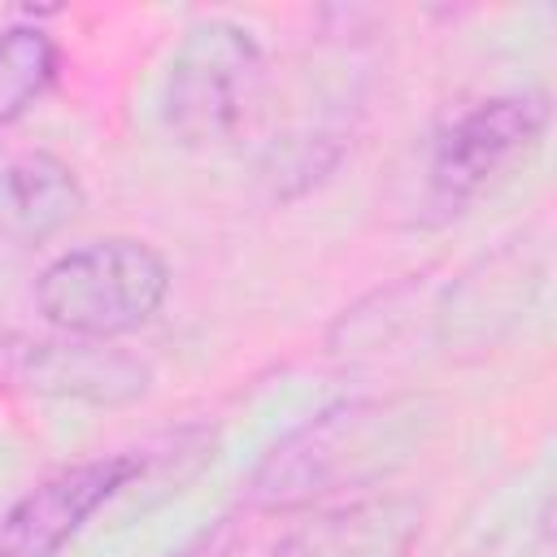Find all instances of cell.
I'll return each mask as SVG.
<instances>
[{
    "instance_id": "6da1fadb",
    "label": "cell",
    "mask_w": 557,
    "mask_h": 557,
    "mask_svg": "<svg viewBox=\"0 0 557 557\" xmlns=\"http://www.w3.org/2000/svg\"><path fill=\"white\" fill-rule=\"evenodd\" d=\"M426 400H339L296 426L248 479V505L287 513L344 487H366L418 453Z\"/></svg>"
},
{
    "instance_id": "277c9868",
    "label": "cell",
    "mask_w": 557,
    "mask_h": 557,
    "mask_svg": "<svg viewBox=\"0 0 557 557\" xmlns=\"http://www.w3.org/2000/svg\"><path fill=\"white\" fill-rule=\"evenodd\" d=\"M548 126V100L540 91H509L466 104L435 131L426 157V191L440 209H461L518 157H527Z\"/></svg>"
},
{
    "instance_id": "8992f818",
    "label": "cell",
    "mask_w": 557,
    "mask_h": 557,
    "mask_svg": "<svg viewBox=\"0 0 557 557\" xmlns=\"http://www.w3.org/2000/svg\"><path fill=\"white\" fill-rule=\"evenodd\" d=\"M422 531V505L400 492L357 496L287 531L265 557H409Z\"/></svg>"
},
{
    "instance_id": "7a4b0ae2",
    "label": "cell",
    "mask_w": 557,
    "mask_h": 557,
    "mask_svg": "<svg viewBox=\"0 0 557 557\" xmlns=\"http://www.w3.org/2000/svg\"><path fill=\"white\" fill-rule=\"evenodd\" d=\"M170 292L165 257L144 239H91L61 252L35 283L39 313L74 339H113L152 322Z\"/></svg>"
},
{
    "instance_id": "9c48e42d",
    "label": "cell",
    "mask_w": 557,
    "mask_h": 557,
    "mask_svg": "<svg viewBox=\"0 0 557 557\" xmlns=\"http://www.w3.org/2000/svg\"><path fill=\"white\" fill-rule=\"evenodd\" d=\"M61 52L48 30L39 26H9L0 30V126H13L30 113L44 91L57 83Z\"/></svg>"
},
{
    "instance_id": "5b68a950",
    "label": "cell",
    "mask_w": 557,
    "mask_h": 557,
    "mask_svg": "<svg viewBox=\"0 0 557 557\" xmlns=\"http://www.w3.org/2000/svg\"><path fill=\"white\" fill-rule=\"evenodd\" d=\"M144 474V457L113 453L65 466L0 513V557H61L83 522Z\"/></svg>"
},
{
    "instance_id": "30bf717a",
    "label": "cell",
    "mask_w": 557,
    "mask_h": 557,
    "mask_svg": "<svg viewBox=\"0 0 557 557\" xmlns=\"http://www.w3.org/2000/svg\"><path fill=\"white\" fill-rule=\"evenodd\" d=\"M239 548V522L235 518H218L205 531H196L191 540H183L178 548H170L165 557H231Z\"/></svg>"
},
{
    "instance_id": "52a82bcc",
    "label": "cell",
    "mask_w": 557,
    "mask_h": 557,
    "mask_svg": "<svg viewBox=\"0 0 557 557\" xmlns=\"http://www.w3.org/2000/svg\"><path fill=\"white\" fill-rule=\"evenodd\" d=\"M83 183L52 152H22L0 170V218L17 239H48L83 213Z\"/></svg>"
},
{
    "instance_id": "3957f363",
    "label": "cell",
    "mask_w": 557,
    "mask_h": 557,
    "mask_svg": "<svg viewBox=\"0 0 557 557\" xmlns=\"http://www.w3.org/2000/svg\"><path fill=\"white\" fill-rule=\"evenodd\" d=\"M265 91V52L248 26L209 17L187 30L170 61L165 126L200 148L231 139Z\"/></svg>"
},
{
    "instance_id": "ba28073f",
    "label": "cell",
    "mask_w": 557,
    "mask_h": 557,
    "mask_svg": "<svg viewBox=\"0 0 557 557\" xmlns=\"http://www.w3.org/2000/svg\"><path fill=\"white\" fill-rule=\"evenodd\" d=\"M30 379L39 387H61V392H78L91 400H126L135 392H144V366L113 352V348H96V339L83 344H65V348H44L39 366H30Z\"/></svg>"
}]
</instances>
